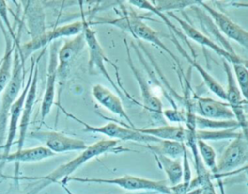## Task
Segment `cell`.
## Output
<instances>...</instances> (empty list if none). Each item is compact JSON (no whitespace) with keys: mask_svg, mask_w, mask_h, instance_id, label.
Masks as SVG:
<instances>
[{"mask_svg":"<svg viewBox=\"0 0 248 194\" xmlns=\"http://www.w3.org/2000/svg\"><path fill=\"white\" fill-rule=\"evenodd\" d=\"M124 150H129L124 148L119 145V141L110 140V139H103L100 140L80 151V153L76 156L74 159L58 166L55 170L50 172L48 175L44 177H32V178H21L24 179H32L38 180L36 185L30 190L29 194H37L45 187L52 184V183H62L67 178L71 177V175L77 171L81 165L85 164L89 160L98 157L100 155L106 153H119Z\"/></svg>","mask_w":248,"mask_h":194,"instance_id":"cell-1","label":"cell"},{"mask_svg":"<svg viewBox=\"0 0 248 194\" xmlns=\"http://www.w3.org/2000/svg\"><path fill=\"white\" fill-rule=\"evenodd\" d=\"M100 23H107L111 24L113 26H116L124 31H127L131 33L135 38L139 40H142L148 43H151L154 46H157L162 50H164L167 54L170 56V58L173 60L175 65L178 67L180 73L183 75V69L180 64L179 59L176 57V55L170 50V48L163 43V41L160 39L159 34L152 29L149 25H147L140 16H138L135 14H126L124 16L119 18H110V19H101L96 22H92L91 24H100Z\"/></svg>","mask_w":248,"mask_h":194,"instance_id":"cell-2","label":"cell"},{"mask_svg":"<svg viewBox=\"0 0 248 194\" xmlns=\"http://www.w3.org/2000/svg\"><path fill=\"white\" fill-rule=\"evenodd\" d=\"M17 45L18 43L16 40L13 53L12 76L6 87L0 94V146L4 143L6 139L10 109L19 96V92L23 84L24 64L21 62Z\"/></svg>","mask_w":248,"mask_h":194,"instance_id":"cell-3","label":"cell"},{"mask_svg":"<svg viewBox=\"0 0 248 194\" xmlns=\"http://www.w3.org/2000/svg\"><path fill=\"white\" fill-rule=\"evenodd\" d=\"M57 106L68 117H71L74 120H76L77 122H78L81 125H83L84 126V131H86V132L103 134V135H105L107 137H109L110 140L131 141V142H136V143H145L147 145H149V144H156V143H159L161 141V140H159L157 138H154L152 136L142 134V133L137 131L135 129V127L132 128L129 125L124 124L123 122H120V125H119L118 123L114 122L110 118H108L107 116H104L102 114H100V116H102L105 119H109L111 121L108 122L107 124H105L103 126H92V125H89V124L85 123L83 120L78 118L74 114H72L69 112H67L60 105H57Z\"/></svg>","mask_w":248,"mask_h":194,"instance_id":"cell-4","label":"cell"},{"mask_svg":"<svg viewBox=\"0 0 248 194\" xmlns=\"http://www.w3.org/2000/svg\"><path fill=\"white\" fill-rule=\"evenodd\" d=\"M69 181L77 182H88V183H107L117 185L123 189L127 190H145L148 192H159L163 194H171L170 187L167 180H153L147 179L140 177H135L131 175H124L119 178H78V177H69L62 183V186Z\"/></svg>","mask_w":248,"mask_h":194,"instance_id":"cell-5","label":"cell"},{"mask_svg":"<svg viewBox=\"0 0 248 194\" xmlns=\"http://www.w3.org/2000/svg\"><path fill=\"white\" fill-rule=\"evenodd\" d=\"M248 160L247 135L241 133L232 139L225 148L216 163V175L212 178H221L227 174L234 172L236 168L245 166Z\"/></svg>","mask_w":248,"mask_h":194,"instance_id":"cell-6","label":"cell"},{"mask_svg":"<svg viewBox=\"0 0 248 194\" xmlns=\"http://www.w3.org/2000/svg\"><path fill=\"white\" fill-rule=\"evenodd\" d=\"M84 26V20H77L72 23L61 25L55 27L51 30L46 31L41 36L32 38L29 42L17 46L18 53L21 59V62L24 64L26 59L36 50L44 48L47 44L56 41L62 37H74L82 32Z\"/></svg>","mask_w":248,"mask_h":194,"instance_id":"cell-7","label":"cell"},{"mask_svg":"<svg viewBox=\"0 0 248 194\" xmlns=\"http://www.w3.org/2000/svg\"><path fill=\"white\" fill-rule=\"evenodd\" d=\"M82 32L84 35L86 47L88 48V53H89L88 66H89L90 73L92 72V70L96 69L98 72L101 73V75H103L109 81V83L111 84L113 89L116 90L118 96L124 98L125 95L123 94V92L120 90L118 85L114 82V81L108 74V71L107 70V68L105 66V62H108L110 65H112L115 70H117V67L112 61H110L108 58H107V56L104 52V49L101 47V45L97 39L96 32L89 26V24L85 20H84V26H83Z\"/></svg>","mask_w":248,"mask_h":194,"instance_id":"cell-8","label":"cell"},{"mask_svg":"<svg viewBox=\"0 0 248 194\" xmlns=\"http://www.w3.org/2000/svg\"><path fill=\"white\" fill-rule=\"evenodd\" d=\"M85 47L83 32L64 40L62 47L57 51V82L60 87L65 84L72 66Z\"/></svg>","mask_w":248,"mask_h":194,"instance_id":"cell-9","label":"cell"},{"mask_svg":"<svg viewBox=\"0 0 248 194\" xmlns=\"http://www.w3.org/2000/svg\"><path fill=\"white\" fill-rule=\"evenodd\" d=\"M29 138L43 143L53 153L70 151H82L87 147L84 141L70 137L57 131H32L27 134Z\"/></svg>","mask_w":248,"mask_h":194,"instance_id":"cell-10","label":"cell"},{"mask_svg":"<svg viewBox=\"0 0 248 194\" xmlns=\"http://www.w3.org/2000/svg\"><path fill=\"white\" fill-rule=\"evenodd\" d=\"M123 42H124L125 48H126L128 65H129V67L134 75V78L136 79V81L139 84V87L140 89V94H141V99H142L141 106L145 109V111L148 112V113L152 116L153 119L157 120V122H159V123L166 124V122L164 121V117L162 115V113H163L162 101L155 93L152 92V89L150 88L148 82L146 81V79L143 77V75L138 70V68L133 63L127 40L124 39Z\"/></svg>","mask_w":248,"mask_h":194,"instance_id":"cell-11","label":"cell"},{"mask_svg":"<svg viewBox=\"0 0 248 194\" xmlns=\"http://www.w3.org/2000/svg\"><path fill=\"white\" fill-rule=\"evenodd\" d=\"M35 60L34 58H31V67L29 71V76L27 82L22 89L21 93L17 97V99L15 101V103L12 105L10 112H9V119H8V128H7V134H6V139H5V144L3 146V153L0 154V160L5 158L11 151V147L14 144V141L16 136V132L18 130V124H19V119L21 116V112L23 108V104L28 92V89L31 84L33 73H34V68H35Z\"/></svg>","mask_w":248,"mask_h":194,"instance_id":"cell-12","label":"cell"},{"mask_svg":"<svg viewBox=\"0 0 248 194\" xmlns=\"http://www.w3.org/2000/svg\"><path fill=\"white\" fill-rule=\"evenodd\" d=\"M168 15L179 23L180 28L183 31L185 37H188L192 41H194V42H196V43H198V44H200L203 47H206V48H210L211 50H213L215 53H217L219 56H221L223 59H225L226 61H228L231 64L238 63V64H243V65L247 66V60L246 59H243L242 57L238 56L237 54L233 55V54L229 53L227 50H225V48H223L222 47L215 44L209 37L204 35L202 32L199 31L196 27H194L187 20H183L182 18L175 16L172 12L168 13Z\"/></svg>","mask_w":248,"mask_h":194,"instance_id":"cell-13","label":"cell"},{"mask_svg":"<svg viewBox=\"0 0 248 194\" xmlns=\"http://www.w3.org/2000/svg\"><path fill=\"white\" fill-rule=\"evenodd\" d=\"M59 43L54 41L49 47V58L46 71V82L41 103L42 121L49 114L55 103V87L57 82V51Z\"/></svg>","mask_w":248,"mask_h":194,"instance_id":"cell-14","label":"cell"},{"mask_svg":"<svg viewBox=\"0 0 248 194\" xmlns=\"http://www.w3.org/2000/svg\"><path fill=\"white\" fill-rule=\"evenodd\" d=\"M199 5H201L206 11V13L212 17V20H213L215 26H217L218 29L223 34H225L228 38L235 41L237 44H239L242 47H244L245 48H247L248 32L245 29H243L238 24L233 22L225 14L213 9L212 7H210L203 1H200Z\"/></svg>","mask_w":248,"mask_h":194,"instance_id":"cell-15","label":"cell"},{"mask_svg":"<svg viewBox=\"0 0 248 194\" xmlns=\"http://www.w3.org/2000/svg\"><path fill=\"white\" fill-rule=\"evenodd\" d=\"M193 112L197 115L207 119H234L233 113L226 102H221L210 97H196L193 100Z\"/></svg>","mask_w":248,"mask_h":194,"instance_id":"cell-16","label":"cell"},{"mask_svg":"<svg viewBox=\"0 0 248 194\" xmlns=\"http://www.w3.org/2000/svg\"><path fill=\"white\" fill-rule=\"evenodd\" d=\"M43 53H44V51L42 52V54ZM42 54L38 57L37 62L35 64L31 84H30V87L28 89V92H27V95H26V98H25V101L23 104L21 116H20L19 124H18L19 136H18V140H17V149L16 150H20L23 148V145H24L25 139L27 137V130H28V126L30 123L34 104L36 102V96H37V85H38V75H39L38 61L40 60V57L42 56Z\"/></svg>","mask_w":248,"mask_h":194,"instance_id":"cell-17","label":"cell"},{"mask_svg":"<svg viewBox=\"0 0 248 194\" xmlns=\"http://www.w3.org/2000/svg\"><path fill=\"white\" fill-rule=\"evenodd\" d=\"M91 94L93 98L97 101V103H99L101 106L106 108L113 114H116L120 118L124 119L127 122V125H129L132 128L136 127L131 118L129 117V115L127 114L123 107L122 101L118 95H115L108 88L100 83H97L92 87Z\"/></svg>","mask_w":248,"mask_h":194,"instance_id":"cell-18","label":"cell"},{"mask_svg":"<svg viewBox=\"0 0 248 194\" xmlns=\"http://www.w3.org/2000/svg\"><path fill=\"white\" fill-rule=\"evenodd\" d=\"M172 35V38H171V41L173 42V44L175 45L177 50L182 54L183 57H185L187 59V61L192 65L193 68L196 69V71L201 75L203 82L206 84V86L209 88V90L211 92H213L217 97H219L220 99L226 101V94H225V88L200 64L197 62V60L195 58H193L192 56H190L186 50L184 49V48L180 45V43L178 42V40L174 37L173 34Z\"/></svg>","mask_w":248,"mask_h":194,"instance_id":"cell-19","label":"cell"},{"mask_svg":"<svg viewBox=\"0 0 248 194\" xmlns=\"http://www.w3.org/2000/svg\"><path fill=\"white\" fill-rule=\"evenodd\" d=\"M24 14L27 20V26L32 38H36L44 34L46 30L45 13L38 1H23Z\"/></svg>","mask_w":248,"mask_h":194,"instance_id":"cell-20","label":"cell"},{"mask_svg":"<svg viewBox=\"0 0 248 194\" xmlns=\"http://www.w3.org/2000/svg\"><path fill=\"white\" fill-rule=\"evenodd\" d=\"M55 156V153L50 151L44 146L32 147V148H22L20 150H16L15 152H10L5 158L1 160L4 162H16V165L19 163H30V162H38L49 157Z\"/></svg>","mask_w":248,"mask_h":194,"instance_id":"cell-21","label":"cell"},{"mask_svg":"<svg viewBox=\"0 0 248 194\" xmlns=\"http://www.w3.org/2000/svg\"><path fill=\"white\" fill-rule=\"evenodd\" d=\"M135 129L142 134L152 136L162 141H174L184 143L186 139V128L181 124L178 125H161L152 128H137Z\"/></svg>","mask_w":248,"mask_h":194,"instance_id":"cell-22","label":"cell"},{"mask_svg":"<svg viewBox=\"0 0 248 194\" xmlns=\"http://www.w3.org/2000/svg\"><path fill=\"white\" fill-rule=\"evenodd\" d=\"M222 62H223V67H224V71L227 78V87L225 89L226 103L229 105L231 110H233L247 104V100H245L241 95V92L238 88V85L232 74V69L231 67V64L223 58H222Z\"/></svg>","mask_w":248,"mask_h":194,"instance_id":"cell-23","label":"cell"},{"mask_svg":"<svg viewBox=\"0 0 248 194\" xmlns=\"http://www.w3.org/2000/svg\"><path fill=\"white\" fill-rule=\"evenodd\" d=\"M158 165L164 170L168 178L169 186H174L182 182L183 169L182 160L166 157L159 154H153Z\"/></svg>","mask_w":248,"mask_h":194,"instance_id":"cell-24","label":"cell"},{"mask_svg":"<svg viewBox=\"0 0 248 194\" xmlns=\"http://www.w3.org/2000/svg\"><path fill=\"white\" fill-rule=\"evenodd\" d=\"M4 38L6 42V49L4 56L0 62V94L6 87L7 83L9 82L11 76H12V69H13V53L16 45V40L14 43L12 42V38L6 31H3Z\"/></svg>","mask_w":248,"mask_h":194,"instance_id":"cell-25","label":"cell"},{"mask_svg":"<svg viewBox=\"0 0 248 194\" xmlns=\"http://www.w3.org/2000/svg\"><path fill=\"white\" fill-rule=\"evenodd\" d=\"M144 147L148 148L153 154H159L173 159H182L183 153L186 149L184 143L162 140L156 144L146 145Z\"/></svg>","mask_w":248,"mask_h":194,"instance_id":"cell-26","label":"cell"},{"mask_svg":"<svg viewBox=\"0 0 248 194\" xmlns=\"http://www.w3.org/2000/svg\"><path fill=\"white\" fill-rule=\"evenodd\" d=\"M238 127H232L220 130H196L195 136L197 140L202 141H220V140H232L241 134Z\"/></svg>","mask_w":248,"mask_h":194,"instance_id":"cell-27","label":"cell"},{"mask_svg":"<svg viewBox=\"0 0 248 194\" xmlns=\"http://www.w3.org/2000/svg\"><path fill=\"white\" fill-rule=\"evenodd\" d=\"M197 148L201 159L205 168L212 174V177L216 175V152L214 148L204 141L197 140Z\"/></svg>","mask_w":248,"mask_h":194,"instance_id":"cell-28","label":"cell"},{"mask_svg":"<svg viewBox=\"0 0 248 194\" xmlns=\"http://www.w3.org/2000/svg\"><path fill=\"white\" fill-rule=\"evenodd\" d=\"M154 8L161 12H171L174 10H183L185 8L199 5L200 1L196 0H156L153 1Z\"/></svg>","mask_w":248,"mask_h":194,"instance_id":"cell-29","label":"cell"},{"mask_svg":"<svg viewBox=\"0 0 248 194\" xmlns=\"http://www.w3.org/2000/svg\"><path fill=\"white\" fill-rule=\"evenodd\" d=\"M233 76L238 88L241 92L242 97L247 100V90H248V70L247 66L238 63H232Z\"/></svg>","mask_w":248,"mask_h":194,"instance_id":"cell-30","label":"cell"},{"mask_svg":"<svg viewBox=\"0 0 248 194\" xmlns=\"http://www.w3.org/2000/svg\"><path fill=\"white\" fill-rule=\"evenodd\" d=\"M162 115L165 119L172 123H185L186 119V112L183 109L179 108H172V109H166L163 111Z\"/></svg>","mask_w":248,"mask_h":194,"instance_id":"cell-31","label":"cell"},{"mask_svg":"<svg viewBox=\"0 0 248 194\" xmlns=\"http://www.w3.org/2000/svg\"><path fill=\"white\" fill-rule=\"evenodd\" d=\"M182 169H183V178H182V182L189 186V183L191 181V178H192V172H191V168H190V164H189V159H188V150L187 147L183 153L182 156Z\"/></svg>","mask_w":248,"mask_h":194,"instance_id":"cell-32","label":"cell"},{"mask_svg":"<svg viewBox=\"0 0 248 194\" xmlns=\"http://www.w3.org/2000/svg\"><path fill=\"white\" fill-rule=\"evenodd\" d=\"M0 17L2 18V20L4 21V24L6 25L7 29H8V34L12 37L13 40H16V35L14 33V30L12 28V25L10 23L9 17H8V12H7V4L6 1L4 0H0Z\"/></svg>","mask_w":248,"mask_h":194,"instance_id":"cell-33","label":"cell"},{"mask_svg":"<svg viewBox=\"0 0 248 194\" xmlns=\"http://www.w3.org/2000/svg\"><path fill=\"white\" fill-rule=\"evenodd\" d=\"M200 189H201V194H217L212 180H210L207 183L201 186Z\"/></svg>","mask_w":248,"mask_h":194,"instance_id":"cell-34","label":"cell"},{"mask_svg":"<svg viewBox=\"0 0 248 194\" xmlns=\"http://www.w3.org/2000/svg\"><path fill=\"white\" fill-rule=\"evenodd\" d=\"M65 189H66V191L68 192V189L65 187ZM69 193V192H68ZM153 193H155V192H148V191H144V192H137V193H125V194H153ZM69 194H71V193H69Z\"/></svg>","mask_w":248,"mask_h":194,"instance_id":"cell-35","label":"cell"},{"mask_svg":"<svg viewBox=\"0 0 248 194\" xmlns=\"http://www.w3.org/2000/svg\"><path fill=\"white\" fill-rule=\"evenodd\" d=\"M187 194H201V189L200 188H197V189H194L190 192H188Z\"/></svg>","mask_w":248,"mask_h":194,"instance_id":"cell-36","label":"cell"}]
</instances>
